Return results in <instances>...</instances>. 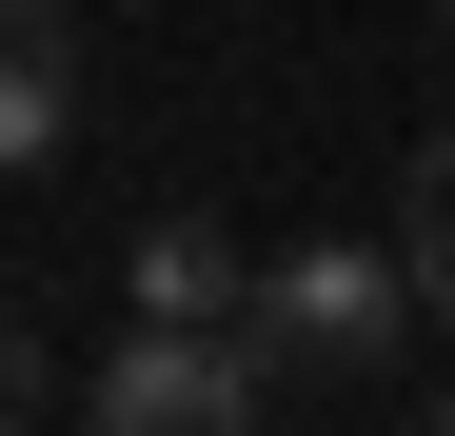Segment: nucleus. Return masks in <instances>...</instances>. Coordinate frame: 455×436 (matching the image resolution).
<instances>
[{
  "mask_svg": "<svg viewBox=\"0 0 455 436\" xmlns=\"http://www.w3.org/2000/svg\"><path fill=\"white\" fill-rule=\"evenodd\" d=\"M60 119H80V20L60 0H0V179L60 159Z\"/></svg>",
  "mask_w": 455,
  "mask_h": 436,
  "instance_id": "obj_4",
  "label": "nucleus"
},
{
  "mask_svg": "<svg viewBox=\"0 0 455 436\" xmlns=\"http://www.w3.org/2000/svg\"><path fill=\"white\" fill-rule=\"evenodd\" d=\"M258 377H396V337H416V278H396V238H297V258H258Z\"/></svg>",
  "mask_w": 455,
  "mask_h": 436,
  "instance_id": "obj_1",
  "label": "nucleus"
},
{
  "mask_svg": "<svg viewBox=\"0 0 455 436\" xmlns=\"http://www.w3.org/2000/svg\"><path fill=\"white\" fill-rule=\"evenodd\" d=\"M396 278H416V318L455 337V139H435V159L396 179Z\"/></svg>",
  "mask_w": 455,
  "mask_h": 436,
  "instance_id": "obj_5",
  "label": "nucleus"
},
{
  "mask_svg": "<svg viewBox=\"0 0 455 436\" xmlns=\"http://www.w3.org/2000/svg\"><path fill=\"white\" fill-rule=\"evenodd\" d=\"M119 298H139L119 337H238V318H258V258L218 238V218H139V258H119Z\"/></svg>",
  "mask_w": 455,
  "mask_h": 436,
  "instance_id": "obj_3",
  "label": "nucleus"
},
{
  "mask_svg": "<svg viewBox=\"0 0 455 436\" xmlns=\"http://www.w3.org/2000/svg\"><path fill=\"white\" fill-rule=\"evenodd\" d=\"M100 436H258V337H119Z\"/></svg>",
  "mask_w": 455,
  "mask_h": 436,
  "instance_id": "obj_2",
  "label": "nucleus"
},
{
  "mask_svg": "<svg viewBox=\"0 0 455 436\" xmlns=\"http://www.w3.org/2000/svg\"><path fill=\"white\" fill-rule=\"evenodd\" d=\"M20 416H40V357H20V337H0V436H20Z\"/></svg>",
  "mask_w": 455,
  "mask_h": 436,
  "instance_id": "obj_6",
  "label": "nucleus"
},
{
  "mask_svg": "<svg viewBox=\"0 0 455 436\" xmlns=\"http://www.w3.org/2000/svg\"><path fill=\"white\" fill-rule=\"evenodd\" d=\"M435 436H455V377H435Z\"/></svg>",
  "mask_w": 455,
  "mask_h": 436,
  "instance_id": "obj_7",
  "label": "nucleus"
}]
</instances>
